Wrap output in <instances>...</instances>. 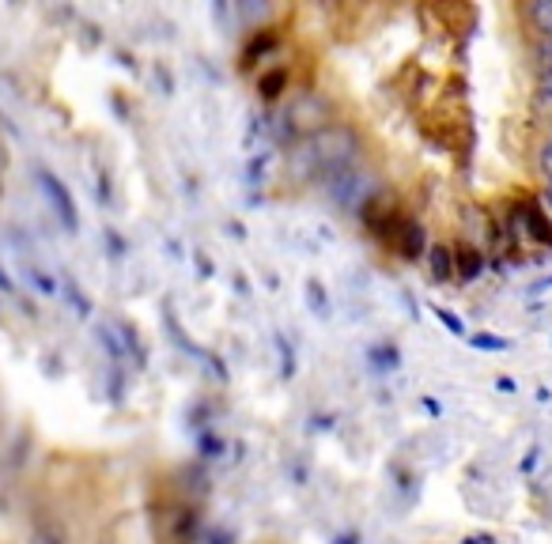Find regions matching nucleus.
I'll list each match as a JSON object with an SVG mask.
<instances>
[{"label":"nucleus","mask_w":552,"mask_h":544,"mask_svg":"<svg viewBox=\"0 0 552 544\" xmlns=\"http://www.w3.org/2000/svg\"><path fill=\"white\" fill-rule=\"evenodd\" d=\"M549 208H552V178H549Z\"/></svg>","instance_id":"obj_1"}]
</instances>
